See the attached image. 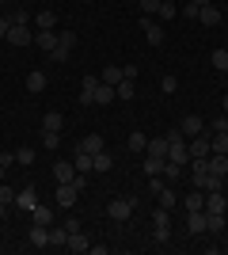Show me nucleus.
Returning <instances> with one entry per match:
<instances>
[{
	"mask_svg": "<svg viewBox=\"0 0 228 255\" xmlns=\"http://www.w3.org/2000/svg\"><path fill=\"white\" fill-rule=\"evenodd\" d=\"M133 206H137V198H133V194H126V198H114V202L107 206V213L114 217V221H130Z\"/></svg>",
	"mask_w": 228,
	"mask_h": 255,
	"instance_id": "39448f33",
	"label": "nucleus"
},
{
	"mask_svg": "<svg viewBox=\"0 0 228 255\" xmlns=\"http://www.w3.org/2000/svg\"><path fill=\"white\" fill-rule=\"evenodd\" d=\"M145 149H149V137H145L141 129H133L130 133V152H145Z\"/></svg>",
	"mask_w": 228,
	"mask_h": 255,
	"instance_id": "c9c22d12",
	"label": "nucleus"
},
{
	"mask_svg": "<svg viewBox=\"0 0 228 255\" xmlns=\"http://www.w3.org/2000/svg\"><path fill=\"white\" fill-rule=\"evenodd\" d=\"M15 164H19V168H31V164H34V152L31 149H19V152H15Z\"/></svg>",
	"mask_w": 228,
	"mask_h": 255,
	"instance_id": "ea45409f",
	"label": "nucleus"
},
{
	"mask_svg": "<svg viewBox=\"0 0 228 255\" xmlns=\"http://www.w3.org/2000/svg\"><path fill=\"white\" fill-rule=\"evenodd\" d=\"M149 156H160V160H167V137H149Z\"/></svg>",
	"mask_w": 228,
	"mask_h": 255,
	"instance_id": "bb28decb",
	"label": "nucleus"
},
{
	"mask_svg": "<svg viewBox=\"0 0 228 255\" xmlns=\"http://www.w3.org/2000/svg\"><path fill=\"white\" fill-rule=\"evenodd\" d=\"M209 145H213V152H228V133L225 129H209Z\"/></svg>",
	"mask_w": 228,
	"mask_h": 255,
	"instance_id": "c756f323",
	"label": "nucleus"
},
{
	"mask_svg": "<svg viewBox=\"0 0 228 255\" xmlns=\"http://www.w3.org/2000/svg\"><path fill=\"white\" fill-rule=\"evenodd\" d=\"M61 126H65V118L57 115V111H50V115H42V133H61Z\"/></svg>",
	"mask_w": 228,
	"mask_h": 255,
	"instance_id": "4be33fe9",
	"label": "nucleus"
},
{
	"mask_svg": "<svg viewBox=\"0 0 228 255\" xmlns=\"http://www.w3.org/2000/svg\"><path fill=\"white\" fill-rule=\"evenodd\" d=\"M122 76H126V73H122V65H114V61H110L107 69L99 73V80H103V84H110V88H114V84H118V80H122Z\"/></svg>",
	"mask_w": 228,
	"mask_h": 255,
	"instance_id": "a878e982",
	"label": "nucleus"
},
{
	"mask_svg": "<svg viewBox=\"0 0 228 255\" xmlns=\"http://www.w3.org/2000/svg\"><path fill=\"white\" fill-rule=\"evenodd\" d=\"M42 149L46 152H57V149H61V133H42Z\"/></svg>",
	"mask_w": 228,
	"mask_h": 255,
	"instance_id": "e433bc0d",
	"label": "nucleus"
},
{
	"mask_svg": "<svg viewBox=\"0 0 228 255\" xmlns=\"http://www.w3.org/2000/svg\"><path fill=\"white\" fill-rule=\"evenodd\" d=\"M225 50H228V42H225Z\"/></svg>",
	"mask_w": 228,
	"mask_h": 255,
	"instance_id": "603ef678",
	"label": "nucleus"
},
{
	"mask_svg": "<svg viewBox=\"0 0 228 255\" xmlns=\"http://www.w3.org/2000/svg\"><path fill=\"white\" fill-rule=\"evenodd\" d=\"M186 233L190 236L206 233V210H186Z\"/></svg>",
	"mask_w": 228,
	"mask_h": 255,
	"instance_id": "1a4fd4ad",
	"label": "nucleus"
},
{
	"mask_svg": "<svg viewBox=\"0 0 228 255\" xmlns=\"http://www.w3.org/2000/svg\"><path fill=\"white\" fill-rule=\"evenodd\" d=\"M160 88H163V92H167V96H175V92H179V80H175V76L167 73V76H163V80H160Z\"/></svg>",
	"mask_w": 228,
	"mask_h": 255,
	"instance_id": "a19ab883",
	"label": "nucleus"
},
{
	"mask_svg": "<svg viewBox=\"0 0 228 255\" xmlns=\"http://www.w3.org/2000/svg\"><path fill=\"white\" fill-rule=\"evenodd\" d=\"M4 42H11V46H31L34 34L27 31V23H11V31H8V38H4Z\"/></svg>",
	"mask_w": 228,
	"mask_h": 255,
	"instance_id": "6e6552de",
	"label": "nucleus"
},
{
	"mask_svg": "<svg viewBox=\"0 0 228 255\" xmlns=\"http://www.w3.org/2000/svg\"><path fill=\"white\" fill-rule=\"evenodd\" d=\"M194 4H198V8H206V4H213V0H194Z\"/></svg>",
	"mask_w": 228,
	"mask_h": 255,
	"instance_id": "09e8293b",
	"label": "nucleus"
},
{
	"mask_svg": "<svg viewBox=\"0 0 228 255\" xmlns=\"http://www.w3.org/2000/svg\"><path fill=\"white\" fill-rule=\"evenodd\" d=\"M76 149L91 152V156H95V152H103V133H84V137H80V145H76Z\"/></svg>",
	"mask_w": 228,
	"mask_h": 255,
	"instance_id": "6ab92c4d",
	"label": "nucleus"
},
{
	"mask_svg": "<svg viewBox=\"0 0 228 255\" xmlns=\"http://www.w3.org/2000/svg\"><path fill=\"white\" fill-rule=\"evenodd\" d=\"M34 23H38V31H57V15L50 8H42L38 15H34Z\"/></svg>",
	"mask_w": 228,
	"mask_h": 255,
	"instance_id": "393cba45",
	"label": "nucleus"
},
{
	"mask_svg": "<svg viewBox=\"0 0 228 255\" xmlns=\"http://www.w3.org/2000/svg\"><path fill=\"white\" fill-rule=\"evenodd\" d=\"M160 171H163V160H160V156H149V152H145V175L152 179V175H160Z\"/></svg>",
	"mask_w": 228,
	"mask_h": 255,
	"instance_id": "f704fd0d",
	"label": "nucleus"
},
{
	"mask_svg": "<svg viewBox=\"0 0 228 255\" xmlns=\"http://www.w3.org/2000/svg\"><path fill=\"white\" fill-rule=\"evenodd\" d=\"M54 179H57V183H73V179H76L73 160H54Z\"/></svg>",
	"mask_w": 228,
	"mask_h": 255,
	"instance_id": "4468645a",
	"label": "nucleus"
},
{
	"mask_svg": "<svg viewBox=\"0 0 228 255\" xmlns=\"http://www.w3.org/2000/svg\"><path fill=\"white\" fill-rule=\"evenodd\" d=\"M160 4H163V0H141V11H145V15H156Z\"/></svg>",
	"mask_w": 228,
	"mask_h": 255,
	"instance_id": "a18cd8bd",
	"label": "nucleus"
},
{
	"mask_svg": "<svg viewBox=\"0 0 228 255\" xmlns=\"http://www.w3.org/2000/svg\"><path fill=\"white\" fill-rule=\"evenodd\" d=\"M209 65H213V69H221V73H228V50H225V46L209 53Z\"/></svg>",
	"mask_w": 228,
	"mask_h": 255,
	"instance_id": "473e14b6",
	"label": "nucleus"
},
{
	"mask_svg": "<svg viewBox=\"0 0 228 255\" xmlns=\"http://www.w3.org/2000/svg\"><path fill=\"white\" fill-rule=\"evenodd\" d=\"M186 152H190V156H209V152H213V145H209V129H206V133H198V137H186Z\"/></svg>",
	"mask_w": 228,
	"mask_h": 255,
	"instance_id": "0eeeda50",
	"label": "nucleus"
},
{
	"mask_svg": "<svg viewBox=\"0 0 228 255\" xmlns=\"http://www.w3.org/2000/svg\"><path fill=\"white\" fill-rule=\"evenodd\" d=\"M34 46H38V50H46V53H54V46H57V31H38V34H34Z\"/></svg>",
	"mask_w": 228,
	"mask_h": 255,
	"instance_id": "5701e85b",
	"label": "nucleus"
},
{
	"mask_svg": "<svg viewBox=\"0 0 228 255\" xmlns=\"http://www.w3.org/2000/svg\"><path fill=\"white\" fill-rule=\"evenodd\" d=\"M141 31H145V42L149 46H163V23L156 15H141Z\"/></svg>",
	"mask_w": 228,
	"mask_h": 255,
	"instance_id": "7ed1b4c3",
	"label": "nucleus"
},
{
	"mask_svg": "<svg viewBox=\"0 0 228 255\" xmlns=\"http://www.w3.org/2000/svg\"><path fill=\"white\" fill-rule=\"evenodd\" d=\"M114 99H118V96H114V88L99 80V88H95V103H99V107H107V103H114Z\"/></svg>",
	"mask_w": 228,
	"mask_h": 255,
	"instance_id": "7c9ffc66",
	"label": "nucleus"
},
{
	"mask_svg": "<svg viewBox=\"0 0 228 255\" xmlns=\"http://www.w3.org/2000/svg\"><path fill=\"white\" fill-rule=\"evenodd\" d=\"M156 19H175V4H171V0H163V4H160V11H156Z\"/></svg>",
	"mask_w": 228,
	"mask_h": 255,
	"instance_id": "58836bf2",
	"label": "nucleus"
},
{
	"mask_svg": "<svg viewBox=\"0 0 228 255\" xmlns=\"http://www.w3.org/2000/svg\"><path fill=\"white\" fill-rule=\"evenodd\" d=\"M73 46H76V31H57V46L50 53V61H69Z\"/></svg>",
	"mask_w": 228,
	"mask_h": 255,
	"instance_id": "f03ea898",
	"label": "nucleus"
},
{
	"mask_svg": "<svg viewBox=\"0 0 228 255\" xmlns=\"http://www.w3.org/2000/svg\"><path fill=\"white\" fill-rule=\"evenodd\" d=\"M209 171L225 179V175H228V152H209Z\"/></svg>",
	"mask_w": 228,
	"mask_h": 255,
	"instance_id": "412c9836",
	"label": "nucleus"
},
{
	"mask_svg": "<svg viewBox=\"0 0 228 255\" xmlns=\"http://www.w3.org/2000/svg\"><path fill=\"white\" fill-rule=\"evenodd\" d=\"M0 202H4V206H11V202H15V191H11L8 183H0Z\"/></svg>",
	"mask_w": 228,
	"mask_h": 255,
	"instance_id": "c03bdc74",
	"label": "nucleus"
},
{
	"mask_svg": "<svg viewBox=\"0 0 228 255\" xmlns=\"http://www.w3.org/2000/svg\"><path fill=\"white\" fill-rule=\"evenodd\" d=\"M4 217H8V206H4V202H0V221H4Z\"/></svg>",
	"mask_w": 228,
	"mask_h": 255,
	"instance_id": "de8ad7c7",
	"label": "nucleus"
},
{
	"mask_svg": "<svg viewBox=\"0 0 228 255\" xmlns=\"http://www.w3.org/2000/svg\"><path fill=\"white\" fill-rule=\"evenodd\" d=\"M179 129H183V137H198V133H206V118L202 115H186L183 122H179Z\"/></svg>",
	"mask_w": 228,
	"mask_h": 255,
	"instance_id": "423d86ee",
	"label": "nucleus"
},
{
	"mask_svg": "<svg viewBox=\"0 0 228 255\" xmlns=\"http://www.w3.org/2000/svg\"><path fill=\"white\" fill-rule=\"evenodd\" d=\"M46 84H50V80H46V73H42V69L27 73V92H31V96H42V92H46Z\"/></svg>",
	"mask_w": 228,
	"mask_h": 255,
	"instance_id": "f3484780",
	"label": "nucleus"
},
{
	"mask_svg": "<svg viewBox=\"0 0 228 255\" xmlns=\"http://www.w3.org/2000/svg\"><path fill=\"white\" fill-rule=\"evenodd\" d=\"M163 183H179L183 179V164H175V160H163Z\"/></svg>",
	"mask_w": 228,
	"mask_h": 255,
	"instance_id": "b1692460",
	"label": "nucleus"
},
{
	"mask_svg": "<svg viewBox=\"0 0 228 255\" xmlns=\"http://www.w3.org/2000/svg\"><path fill=\"white\" fill-rule=\"evenodd\" d=\"M221 103H225V115H228V96H225V99H221Z\"/></svg>",
	"mask_w": 228,
	"mask_h": 255,
	"instance_id": "8fccbe9b",
	"label": "nucleus"
},
{
	"mask_svg": "<svg viewBox=\"0 0 228 255\" xmlns=\"http://www.w3.org/2000/svg\"><path fill=\"white\" fill-rule=\"evenodd\" d=\"M15 206H19L23 213H31L34 206H38V194H34V187H23V191H15Z\"/></svg>",
	"mask_w": 228,
	"mask_h": 255,
	"instance_id": "2eb2a0df",
	"label": "nucleus"
},
{
	"mask_svg": "<svg viewBox=\"0 0 228 255\" xmlns=\"http://www.w3.org/2000/svg\"><path fill=\"white\" fill-rule=\"evenodd\" d=\"M84 4H91V0H84Z\"/></svg>",
	"mask_w": 228,
	"mask_h": 255,
	"instance_id": "3c124183",
	"label": "nucleus"
},
{
	"mask_svg": "<svg viewBox=\"0 0 228 255\" xmlns=\"http://www.w3.org/2000/svg\"><path fill=\"white\" fill-rule=\"evenodd\" d=\"M65 248H69V252H76V255H84L91 244L84 240V233H69V244H65Z\"/></svg>",
	"mask_w": 228,
	"mask_h": 255,
	"instance_id": "2f4dec72",
	"label": "nucleus"
},
{
	"mask_svg": "<svg viewBox=\"0 0 228 255\" xmlns=\"http://www.w3.org/2000/svg\"><path fill=\"white\" fill-rule=\"evenodd\" d=\"M179 11H183V19H198V11H202V8H198L194 0H186V4H183Z\"/></svg>",
	"mask_w": 228,
	"mask_h": 255,
	"instance_id": "79ce46f5",
	"label": "nucleus"
},
{
	"mask_svg": "<svg viewBox=\"0 0 228 255\" xmlns=\"http://www.w3.org/2000/svg\"><path fill=\"white\" fill-rule=\"evenodd\" d=\"M167 160H175V164H190V152H186V137H183V129H171L167 133Z\"/></svg>",
	"mask_w": 228,
	"mask_h": 255,
	"instance_id": "f257e3e1",
	"label": "nucleus"
},
{
	"mask_svg": "<svg viewBox=\"0 0 228 255\" xmlns=\"http://www.w3.org/2000/svg\"><path fill=\"white\" fill-rule=\"evenodd\" d=\"M156 198H160V206H163V210H171V206L179 202V198H175V191H171V187H163V191L156 194Z\"/></svg>",
	"mask_w": 228,
	"mask_h": 255,
	"instance_id": "4c0bfd02",
	"label": "nucleus"
},
{
	"mask_svg": "<svg viewBox=\"0 0 228 255\" xmlns=\"http://www.w3.org/2000/svg\"><path fill=\"white\" fill-rule=\"evenodd\" d=\"M73 168L80 171V175H87V171H95V156H91V152H84V149H76V156H73Z\"/></svg>",
	"mask_w": 228,
	"mask_h": 255,
	"instance_id": "a211bd4d",
	"label": "nucleus"
},
{
	"mask_svg": "<svg viewBox=\"0 0 228 255\" xmlns=\"http://www.w3.org/2000/svg\"><path fill=\"white\" fill-rule=\"evenodd\" d=\"M54 202L61 206V210H73V206L80 202V191H76L73 183H57V191H54Z\"/></svg>",
	"mask_w": 228,
	"mask_h": 255,
	"instance_id": "20e7f679",
	"label": "nucleus"
},
{
	"mask_svg": "<svg viewBox=\"0 0 228 255\" xmlns=\"http://www.w3.org/2000/svg\"><path fill=\"white\" fill-rule=\"evenodd\" d=\"M114 96H118L122 103H130V99L137 96V80H130V76H122L118 84H114Z\"/></svg>",
	"mask_w": 228,
	"mask_h": 255,
	"instance_id": "dca6fc26",
	"label": "nucleus"
},
{
	"mask_svg": "<svg viewBox=\"0 0 228 255\" xmlns=\"http://www.w3.org/2000/svg\"><path fill=\"white\" fill-rule=\"evenodd\" d=\"M221 19H225V15H221L217 4H206V8L198 11V23H202V27H221Z\"/></svg>",
	"mask_w": 228,
	"mask_h": 255,
	"instance_id": "9b49d317",
	"label": "nucleus"
},
{
	"mask_svg": "<svg viewBox=\"0 0 228 255\" xmlns=\"http://www.w3.org/2000/svg\"><path fill=\"white\" fill-rule=\"evenodd\" d=\"M8 31H11V19H8V15H0V38H8Z\"/></svg>",
	"mask_w": 228,
	"mask_h": 255,
	"instance_id": "49530a36",
	"label": "nucleus"
},
{
	"mask_svg": "<svg viewBox=\"0 0 228 255\" xmlns=\"http://www.w3.org/2000/svg\"><path fill=\"white\" fill-rule=\"evenodd\" d=\"M95 171H110V152H95Z\"/></svg>",
	"mask_w": 228,
	"mask_h": 255,
	"instance_id": "37998d69",
	"label": "nucleus"
},
{
	"mask_svg": "<svg viewBox=\"0 0 228 255\" xmlns=\"http://www.w3.org/2000/svg\"><path fill=\"white\" fill-rule=\"evenodd\" d=\"M95 88H99V76H84V84H80V107H95Z\"/></svg>",
	"mask_w": 228,
	"mask_h": 255,
	"instance_id": "9d476101",
	"label": "nucleus"
},
{
	"mask_svg": "<svg viewBox=\"0 0 228 255\" xmlns=\"http://www.w3.org/2000/svg\"><path fill=\"white\" fill-rule=\"evenodd\" d=\"M183 210H206V191H186L183 194Z\"/></svg>",
	"mask_w": 228,
	"mask_h": 255,
	"instance_id": "aec40b11",
	"label": "nucleus"
},
{
	"mask_svg": "<svg viewBox=\"0 0 228 255\" xmlns=\"http://www.w3.org/2000/svg\"><path fill=\"white\" fill-rule=\"evenodd\" d=\"M69 244V229L65 225H54V229H50V248H65Z\"/></svg>",
	"mask_w": 228,
	"mask_h": 255,
	"instance_id": "c85d7f7f",
	"label": "nucleus"
},
{
	"mask_svg": "<svg viewBox=\"0 0 228 255\" xmlns=\"http://www.w3.org/2000/svg\"><path fill=\"white\" fill-rule=\"evenodd\" d=\"M206 233H225V213H206Z\"/></svg>",
	"mask_w": 228,
	"mask_h": 255,
	"instance_id": "72a5a7b5",
	"label": "nucleus"
},
{
	"mask_svg": "<svg viewBox=\"0 0 228 255\" xmlns=\"http://www.w3.org/2000/svg\"><path fill=\"white\" fill-rule=\"evenodd\" d=\"M31 217H34V225H54V210H50V206H42V202L31 210Z\"/></svg>",
	"mask_w": 228,
	"mask_h": 255,
	"instance_id": "cd10ccee",
	"label": "nucleus"
},
{
	"mask_svg": "<svg viewBox=\"0 0 228 255\" xmlns=\"http://www.w3.org/2000/svg\"><path fill=\"white\" fill-rule=\"evenodd\" d=\"M225 210H228L225 191H206V213H225Z\"/></svg>",
	"mask_w": 228,
	"mask_h": 255,
	"instance_id": "f8f14e48",
	"label": "nucleus"
},
{
	"mask_svg": "<svg viewBox=\"0 0 228 255\" xmlns=\"http://www.w3.org/2000/svg\"><path fill=\"white\" fill-rule=\"evenodd\" d=\"M27 240H31V248H50V225H31Z\"/></svg>",
	"mask_w": 228,
	"mask_h": 255,
	"instance_id": "ddd939ff",
	"label": "nucleus"
}]
</instances>
